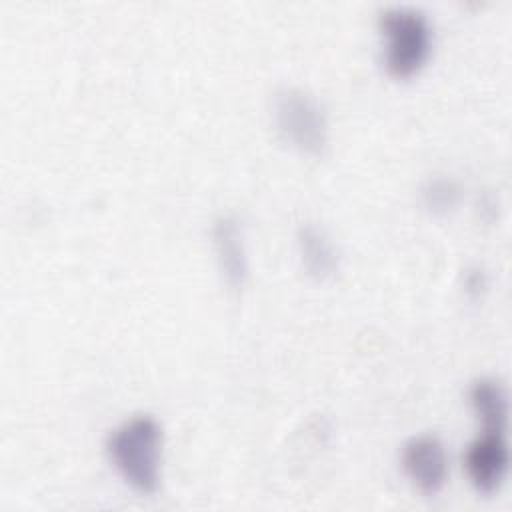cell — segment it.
Masks as SVG:
<instances>
[{
    "instance_id": "obj_1",
    "label": "cell",
    "mask_w": 512,
    "mask_h": 512,
    "mask_svg": "<svg viewBox=\"0 0 512 512\" xmlns=\"http://www.w3.org/2000/svg\"><path fill=\"white\" fill-rule=\"evenodd\" d=\"M164 432L152 414H134L110 430L106 456L120 478L140 494H154L162 480Z\"/></svg>"
},
{
    "instance_id": "obj_2",
    "label": "cell",
    "mask_w": 512,
    "mask_h": 512,
    "mask_svg": "<svg viewBox=\"0 0 512 512\" xmlns=\"http://www.w3.org/2000/svg\"><path fill=\"white\" fill-rule=\"evenodd\" d=\"M386 70L396 78L414 76L430 58L432 24L416 6H386L378 14Z\"/></svg>"
},
{
    "instance_id": "obj_3",
    "label": "cell",
    "mask_w": 512,
    "mask_h": 512,
    "mask_svg": "<svg viewBox=\"0 0 512 512\" xmlns=\"http://www.w3.org/2000/svg\"><path fill=\"white\" fill-rule=\"evenodd\" d=\"M274 122L286 142L318 156L328 144V118L320 100L304 88L286 86L274 98Z\"/></svg>"
},
{
    "instance_id": "obj_4",
    "label": "cell",
    "mask_w": 512,
    "mask_h": 512,
    "mask_svg": "<svg viewBox=\"0 0 512 512\" xmlns=\"http://www.w3.org/2000/svg\"><path fill=\"white\" fill-rule=\"evenodd\" d=\"M400 462L408 480L422 494H438L448 480V452L436 434L424 432L408 438Z\"/></svg>"
},
{
    "instance_id": "obj_5",
    "label": "cell",
    "mask_w": 512,
    "mask_h": 512,
    "mask_svg": "<svg viewBox=\"0 0 512 512\" xmlns=\"http://www.w3.org/2000/svg\"><path fill=\"white\" fill-rule=\"evenodd\" d=\"M464 468L472 486L490 494L498 490L510 468V448L506 432L482 430L464 452Z\"/></svg>"
},
{
    "instance_id": "obj_6",
    "label": "cell",
    "mask_w": 512,
    "mask_h": 512,
    "mask_svg": "<svg viewBox=\"0 0 512 512\" xmlns=\"http://www.w3.org/2000/svg\"><path fill=\"white\" fill-rule=\"evenodd\" d=\"M212 244L218 268L226 284L234 290L244 288L248 280V256L244 246V232L238 216L220 214L212 222Z\"/></svg>"
},
{
    "instance_id": "obj_7",
    "label": "cell",
    "mask_w": 512,
    "mask_h": 512,
    "mask_svg": "<svg viewBox=\"0 0 512 512\" xmlns=\"http://www.w3.org/2000/svg\"><path fill=\"white\" fill-rule=\"evenodd\" d=\"M298 250L304 264V270L316 278L326 280L334 276L340 264V256L336 244L326 234V230L318 228L316 224H300L298 228Z\"/></svg>"
},
{
    "instance_id": "obj_8",
    "label": "cell",
    "mask_w": 512,
    "mask_h": 512,
    "mask_svg": "<svg viewBox=\"0 0 512 512\" xmlns=\"http://www.w3.org/2000/svg\"><path fill=\"white\" fill-rule=\"evenodd\" d=\"M470 406L482 424V430L506 432L508 428V392L496 378H476L468 390Z\"/></svg>"
},
{
    "instance_id": "obj_9",
    "label": "cell",
    "mask_w": 512,
    "mask_h": 512,
    "mask_svg": "<svg viewBox=\"0 0 512 512\" xmlns=\"http://www.w3.org/2000/svg\"><path fill=\"white\" fill-rule=\"evenodd\" d=\"M460 196L462 192L458 182L444 176L428 180L422 188L424 206L434 214H448L450 210H454L460 202Z\"/></svg>"
},
{
    "instance_id": "obj_10",
    "label": "cell",
    "mask_w": 512,
    "mask_h": 512,
    "mask_svg": "<svg viewBox=\"0 0 512 512\" xmlns=\"http://www.w3.org/2000/svg\"><path fill=\"white\" fill-rule=\"evenodd\" d=\"M486 288V274L480 268H474L466 274V290L470 294H480Z\"/></svg>"
}]
</instances>
